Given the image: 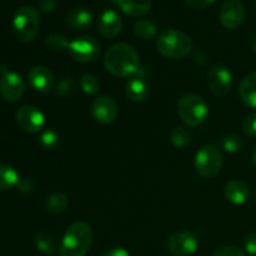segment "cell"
Instances as JSON below:
<instances>
[{
  "instance_id": "obj_1",
  "label": "cell",
  "mask_w": 256,
  "mask_h": 256,
  "mask_svg": "<svg viewBox=\"0 0 256 256\" xmlns=\"http://www.w3.org/2000/svg\"><path fill=\"white\" fill-rule=\"evenodd\" d=\"M104 66L114 76L132 79L139 74V55L132 45L119 42L106 50L104 55Z\"/></svg>"
},
{
  "instance_id": "obj_2",
  "label": "cell",
  "mask_w": 256,
  "mask_h": 256,
  "mask_svg": "<svg viewBox=\"0 0 256 256\" xmlns=\"http://www.w3.org/2000/svg\"><path fill=\"white\" fill-rule=\"evenodd\" d=\"M92 226L84 222H72L62 238L59 246V256H85L92 246Z\"/></svg>"
},
{
  "instance_id": "obj_3",
  "label": "cell",
  "mask_w": 256,
  "mask_h": 256,
  "mask_svg": "<svg viewBox=\"0 0 256 256\" xmlns=\"http://www.w3.org/2000/svg\"><path fill=\"white\" fill-rule=\"evenodd\" d=\"M160 54L169 59H182L192 50V40L185 32L175 29H166L160 32L156 40Z\"/></svg>"
},
{
  "instance_id": "obj_4",
  "label": "cell",
  "mask_w": 256,
  "mask_h": 256,
  "mask_svg": "<svg viewBox=\"0 0 256 256\" xmlns=\"http://www.w3.org/2000/svg\"><path fill=\"white\" fill-rule=\"evenodd\" d=\"M178 114L189 126H199L209 116V106L200 95L185 94L178 102Z\"/></svg>"
},
{
  "instance_id": "obj_5",
  "label": "cell",
  "mask_w": 256,
  "mask_h": 256,
  "mask_svg": "<svg viewBox=\"0 0 256 256\" xmlns=\"http://www.w3.org/2000/svg\"><path fill=\"white\" fill-rule=\"evenodd\" d=\"M40 28V15L35 8L22 6L12 18L14 34L22 42H30L36 38Z\"/></svg>"
},
{
  "instance_id": "obj_6",
  "label": "cell",
  "mask_w": 256,
  "mask_h": 256,
  "mask_svg": "<svg viewBox=\"0 0 256 256\" xmlns=\"http://www.w3.org/2000/svg\"><path fill=\"white\" fill-rule=\"evenodd\" d=\"M198 174L204 179H212L220 172L222 166V152L216 145L206 144L198 150L194 160Z\"/></svg>"
},
{
  "instance_id": "obj_7",
  "label": "cell",
  "mask_w": 256,
  "mask_h": 256,
  "mask_svg": "<svg viewBox=\"0 0 256 256\" xmlns=\"http://www.w3.org/2000/svg\"><path fill=\"white\" fill-rule=\"evenodd\" d=\"M70 56L79 62H92L99 58L100 45L92 36H78L69 42L68 48Z\"/></svg>"
},
{
  "instance_id": "obj_8",
  "label": "cell",
  "mask_w": 256,
  "mask_h": 256,
  "mask_svg": "<svg viewBox=\"0 0 256 256\" xmlns=\"http://www.w3.org/2000/svg\"><path fill=\"white\" fill-rule=\"evenodd\" d=\"M0 94L8 102H16L25 92V84L18 72H10L6 66H0Z\"/></svg>"
},
{
  "instance_id": "obj_9",
  "label": "cell",
  "mask_w": 256,
  "mask_h": 256,
  "mask_svg": "<svg viewBox=\"0 0 256 256\" xmlns=\"http://www.w3.org/2000/svg\"><path fill=\"white\" fill-rule=\"evenodd\" d=\"M16 122L20 129L29 134H36L45 125V116L40 109L32 105H24L16 112Z\"/></svg>"
},
{
  "instance_id": "obj_10",
  "label": "cell",
  "mask_w": 256,
  "mask_h": 256,
  "mask_svg": "<svg viewBox=\"0 0 256 256\" xmlns=\"http://www.w3.org/2000/svg\"><path fill=\"white\" fill-rule=\"evenodd\" d=\"M245 6L240 0H228L222 5L219 12V19L222 26L235 30L242 25L245 20Z\"/></svg>"
},
{
  "instance_id": "obj_11",
  "label": "cell",
  "mask_w": 256,
  "mask_h": 256,
  "mask_svg": "<svg viewBox=\"0 0 256 256\" xmlns=\"http://www.w3.org/2000/svg\"><path fill=\"white\" fill-rule=\"evenodd\" d=\"M90 112L98 122L102 125H109L114 122L118 118L119 108L112 98L108 96V95H102L92 102Z\"/></svg>"
},
{
  "instance_id": "obj_12",
  "label": "cell",
  "mask_w": 256,
  "mask_h": 256,
  "mask_svg": "<svg viewBox=\"0 0 256 256\" xmlns=\"http://www.w3.org/2000/svg\"><path fill=\"white\" fill-rule=\"evenodd\" d=\"M208 84L215 95L225 96L232 86V72L224 65H214L208 72Z\"/></svg>"
},
{
  "instance_id": "obj_13",
  "label": "cell",
  "mask_w": 256,
  "mask_h": 256,
  "mask_svg": "<svg viewBox=\"0 0 256 256\" xmlns=\"http://www.w3.org/2000/svg\"><path fill=\"white\" fill-rule=\"evenodd\" d=\"M199 242L192 232H178L169 238L168 249L175 256H190L196 252Z\"/></svg>"
},
{
  "instance_id": "obj_14",
  "label": "cell",
  "mask_w": 256,
  "mask_h": 256,
  "mask_svg": "<svg viewBox=\"0 0 256 256\" xmlns=\"http://www.w3.org/2000/svg\"><path fill=\"white\" fill-rule=\"evenodd\" d=\"M28 79H29L30 86L40 94H49L54 89V75L46 66L38 65V66L32 68L28 74Z\"/></svg>"
},
{
  "instance_id": "obj_15",
  "label": "cell",
  "mask_w": 256,
  "mask_h": 256,
  "mask_svg": "<svg viewBox=\"0 0 256 256\" xmlns=\"http://www.w3.org/2000/svg\"><path fill=\"white\" fill-rule=\"evenodd\" d=\"M122 29V19L115 10L108 9L99 18V32L106 39H114Z\"/></svg>"
},
{
  "instance_id": "obj_16",
  "label": "cell",
  "mask_w": 256,
  "mask_h": 256,
  "mask_svg": "<svg viewBox=\"0 0 256 256\" xmlns=\"http://www.w3.org/2000/svg\"><path fill=\"white\" fill-rule=\"evenodd\" d=\"M225 199L234 205H242L249 200L250 190L249 186L242 180H230L224 188Z\"/></svg>"
},
{
  "instance_id": "obj_17",
  "label": "cell",
  "mask_w": 256,
  "mask_h": 256,
  "mask_svg": "<svg viewBox=\"0 0 256 256\" xmlns=\"http://www.w3.org/2000/svg\"><path fill=\"white\" fill-rule=\"evenodd\" d=\"M125 92L132 102H144L149 96V85L142 78L136 75L128 80L125 85Z\"/></svg>"
},
{
  "instance_id": "obj_18",
  "label": "cell",
  "mask_w": 256,
  "mask_h": 256,
  "mask_svg": "<svg viewBox=\"0 0 256 256\" xmlns=\"http://www.w3.org/2000/svg\"><path fill=\"white\" fill-rule=\"evenodd\" d=\"M124 14L129 16H144L152 9V0H112Z\"/></svg>"
},
{
  "instance_id": "obj_19",
  "label": "cell",
  "mask_w": 256,
  "mask_h": 256,
  "mask_svg": "<svg viewBox=\"0 0 256 256\" xmlns=\"http://www.w3.org/2000/svg\"><path fill=\"white\" fill-rule=\"evenodd\" d=\"M239 95L246 106L256 109V72L246 75L240 82Z\"/></svg>"
},
{
  "instance_id": "obj_20",
  "label": "cell",
  "mask_w": 256,
  "mask_h": 256,
  "mask_svg": "<svg viewBox=\"0 0 256 256\" xmlns=\"http://www.w3.org/2000/svg\"><path fill=\"white\" fill-rule=\"evenodd\" d=\"M66 24L74 30H85L92 26V14L86 8H75L66 16Z\"/></svg>"
},
{
  "instance_id": "obj_21",
  "label": "cell",
  "mask_w": 256,
  "mask_h": 256,
  "mask_svg": "<svg viewBox=\"0 0 256 256\" xmlns=\"http://www.w3.org/2000/svg\"><path fill=\"white\" fill-rule=\"evenodd\" d=\"M35 246L45 255H52L58 252V242L50 232H39L35 235Z\"/></svg>"
},
{
  "instance_id": "obj_22",
  "label": "cell",
  "mask_w": 256,
  "mask_h": 256,
  "mask_svg": "<svg viewBox=\"0 0 256 256\" xmlns=\"http://www.w3.org/2000/svg\"><path fill=\"white\" fill-rule=\"evenodd\" d=\"M69 206V196L64 192H54L49 195L45 202V208L52 214H60Z\"/></svg>"
},
{
  "instance_id": "obj_23",
  "label": "cell",
  "mask_w": 256,
  "mask_h": 256,
  "mask_svg": "<svg viewBox=\"0 0 256 256\" xmlns=\"http://www.w3.org/2000/svg\"><path fill=\"white\" fill-rule=\"evenodd\" d=\"M16 170L9 165H0V190H10L19 182Z\"/></svg>"
},
{
  "instance_id": "obj_24",
  "label": "cell",
  "mask_w": 256,
  "mask_h": 256,
  "mask_svg": "<svg viewBox=\"0 0 256 256\" xmlns=\"http://www.w3.org/2000/svg\"><path fill=\"white\" fill-rule=\"evenodd\" d=\"M158 29L155 26L154 22H149V20H138L134 24V34L142 40H152L156 36Z\"/></svg>"
},
{
  "instance_id": "obj_25",
  "label": "cell",
  "mask_w": 256,
  "mask_h": 256,
  "mask_svg": "<svg viewBox=\"0 0 256 256\" xmlns=\"http://www.w3.org/2000/svg\"><path fill=\"white\" fill-rule=\"evenodd\" d=\"M170 140L175 148H185L192 142V134L186 128L178 126L170 134Z\"/></svg>"
},
{
  "instance_id": "obj_26",
  "label": "cell",
  "mask_w": 256,
  "mask_h": 256,
  "mask_svg": "<svg viewBox=\"0 0 256 256\" xmlns=\"http://www.w3.org/2000/svg\"><path fill=\"white\" fill-rule=\"evenodd\" d=\"M222 148L230 154H236L244 149V140L236 134H226L222 138Z\"/></svg>"
},
{
  "instance_id": "obj_27",
  "label": "cell",
  "mask_w": 256,
  "mask_h": 256,
  "mask_svg": "<svg viewBox=\"0 0 256 256\" xmlns=\"http://www.w3.org/2000/svg\"><path fill=\"white\" fill-rule=\"evenodd\" d=\"M40 145L45 150H55L60 145V135L55 130L46 129L40 134Z\"/></svg>"
},
{
  "instance_id": "obj_28",
  "label": "cell",
  "mask_w": 256,
  "mask_h": 256,
  "mask_svg": "<svg viewBox=\"0 0 256 256\" xmlns=\"http://www.w3.org/2000/svg\"><path fill=\"white\" fill-rule=\"evenodd\" d=\"M69 40H66V38L62 36L60 34H52L46 38L45 40V44L49 49H52V52H62V50H68L69 48Z\"/></svg>"
},
{
  "instance_id": "obj_29",
  "label": "cell",
  "mask_w": 256,
  "mask_h": 256,
  "mask_svg": "<svg viewBox=\"0 0 256 256\" xmlns=\"http://www.w3.org/2000/svg\"><path fill=\"white\" fill-rule=\"evenodd\" d=\"M80 89L86 95H95L99 90V82L92 74H84L80 79Z\"/></svg>"
},
{
  "instance_id": "obj_30",
  "label": "cell",
  "mask_w": 256,
  "mask_h": 256,
  "mask_svg": "<svg viewBox=\"0 0 256 256\" xmlns=\"http://www.w3.org/2000/svg\"><path fill=\"white\" fill-rule=\"evenodd\" d=\"M75 90H76V82L72 79H70V78L69 79L66 78V79H62V82L58 84L56 95L62 98H69L74 94Z\"/></svg>"
},
{
  "instance_id": "obj_31",
  "label": "cell",
  "mask_w": 256,
  "mask_h": 256,
  "mask_svg": "<svg viewBox=\"0 0 256 256\" xmlns=\"http://www.w3.org/2000/svg\"><path fill=\"white\" fill-rule=\"evenodd\" d=\"M242 130L248 136H256V112L248 115L242 122Z\"/></svg>"
},
{
  "instance_id": "obj_32",
  "label": "cell",
  "mask_w": 256,
  "mask_h": 256,
  "mask_svg": "<svg viewBox=\"0 0 256 256\" xmlns=\"http://www.w3.org/2000/svg\"><path fill=\"white\" fill-rule=\"evenodd\" d=\"M212 256H245V254L238 248L232 246V245H225V246L218 248Z\"/></svg>"
},
{
  "instance_id": "obj_33",
  "label": "cell",
  "mask_w": 256,
  "mask_h": 256,
  "mask_svg": "<svg viewBox=\"0 0 256 256\" xmlns=\"http://www.w3.org/2000/svg\"><path fill=\"white\" fill-rule=\"evenodd\" d=\"M242 244H244V249L248 254L255 256L256 255V234L255 232H250V234L245 235L244 240H242Z\"/></svg>"
},
{
  "instance_id": "obj_34",
  "label": "cell",
  "mask_w": 256,
  "mask_h": 256,
  "mask_svg": "<svg viewBox=\"0 0 256 256\" xmlns=\"http://www.w3.org/2000/svg\"><path fill=\"white\" fill-rule=\"evenodd\" d=\"M56 8V0H39L38 2V9L40 12L44 14H49L52 12Z\"/></svg>"
},
{
  "instance_id": "obj_35",
  "label": "cell",
  "mask_w": 256,
  "mask_h": 256,
  "mask_svg": "<svg viewBox=\"0 0 256 256\" xmlns=\"http://www.w3.org/2000/svg\"><path fill=\"white\" fill-rule=\"evenodd\" d=\"M16 186L22 194H30L34 190V182L30 178H22V179L19 180Z\"/></svg>"
},
{
  "instance_id": "obj_36",
  "label": "cell",
  "mask_w": 256,
  "mask_h": 256,
  "mask_svg": "<svg viewBox=\"0 0 256 256\" xmlns=\"http://www.w3.org/2000/svg\"><path fill=\"white\" fill-rule=\"evenodd\" d=\"M185 2H186V4L190 8H194V9H204V8H208L214 4L216 0H185Z\"/></svg>"
},
{
  "instance_id": "obj_37",
  "label": "cell",
  "mask_w": 256,
  "mask_h": 256,
  "mask_svg": "<svg viewBox=\"0 0 256 256\" xmlns=\"http://www.w3.org/2000/svg\"><path fill=\"white\" fill-rule=\"evenodd\" d=\"M102 256H130V254L126 250L122 249V248H114V249H110L108 252H105Z\"/></svg>"
},
{
  "instance_id": "obj_38",
  "label": "cell",
  "mask_w": 256,
  "mask_h": 256,
  "mask_svg": "<svg viewBox=\"0 0 256 256\" xmlns=\"http://www.w3.org/2000/svg\"><path fill=\"white\" fill-rule=\"evenodd\" d=\"M252 165H254V166L256 168V148H255L254 152H252Z\"/></svg>"
},
{
  "instance_id": "obj_39",
  "label": "cell",
  "mask_w": 256,
  "mask_h": 256,
  "mask_svg": "<svg viewBox=\"0 0 256 256\" xmlns=\"http://www.w3.org/2000/svg\"><path fill=\"white\" fill-rule=\"evenodd\" d=\"M252 52H254L256 55V39L254 40V42H252Z\"/></svg>"
},
{
  "instance_id": "obj_40",
  "label": "cell",
  "mask_w": 256,
  "mask_h": 256,
  "mask_svg": "<svg viewBox=\"0 0 256 256\" xmlns=\"http://www.w3.org/2000/svg\"><path fill=\"white\" fill-rule=\"evenodd\" d=\"M255 202H256V192H255Z\"/></svg>"
}]
</instances>
